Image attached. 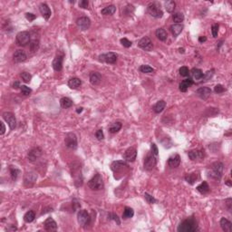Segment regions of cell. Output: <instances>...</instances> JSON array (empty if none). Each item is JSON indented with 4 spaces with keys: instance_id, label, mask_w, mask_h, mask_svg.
I'll return each instance as SVG.
<instances>
[{
    "instance_id": "6da1fadb",
    "label": "cell",
    "mask_w": 232,
    "mask_h": 232,
    "mask_svg": "<svg viewBox=\"0 0 232 232\" xmlns=\"http://www.w3.org/2000/svg\"><path fill=\"white\" fill-rule=\"evenodd\" d=\"M196 230H198V224L192 217L183 220L178 227L179 232H194Z\"/></svg>"
},
{
    "instance_id": "7a4b0ae2",
    "label": "cell",
    "mask_w": 232,
    "mask_h": 232,
    "mask_svg": "<svg viewBox=\"0 0 232 232\" xmlns=\"http://www.w3.org/2000/svg\"><path fill=\"white\" fill-rule=\"evenodd\" d=\"M223 170L224 165L222 162H214L213 164H211V166H209V172H208L209 177L211 178V179L219 181L222 177Z\"/></svg>"
},
{
    "instance_id": "3957f363",
    "label": "cell",
    "mask_w": 232,
    "mask_h": 232,
    "mask_svg": "<svg viewBox=\"0 0 232 232\" xmlns=\"http://www.w3.org/2000/svg\"><path fill=\"white\" fill-rule=\"evenodd\" d=\"M148 13L154 18H162L163 16V12L161 8V5L160 3L158 2H153V3H151L149 6H148V8H147Z\"/></svg>"
},
{
    "instance_id": "277c9868",
    "label": "cell",
    "mask_w": 232,
    "mask_h": 232,
    "mask_svg": "<svg viewBox=\"0 0 232 232\" xmlns=\"http://www.w3.org/2000/svg\"><path fill=\"white\" fill-rule=\"evenodd\" d=\"M89 188L93 190H100L103 188V181L100 174L95 175L90 181H88Z\"/></svg>"
},
{
    "instance_id": "5b68a950",
    "label": "cell",
    "mask_w": 232,
    "mask_h": 232,
    "mask_svg": "<svg viewBox=\"0 0 232 232\" xmlns=\"http://www.w3.org/2000/svg\"><path fill=\"white\" fill-rule=\"evenodd\" d=\"M30 38H31V35L29 34V32L22 31L17 34L16 41L19 46H26V45H27V44H30V42H31Z\"/></svg>"
},
{
    "instance_id": "8992f818",
    "label": "cell",
    "mask_w": 232,
    "mask_h": 232,
    "mask_svg": "<svg viewBox=\"0 0 232 232\" xmlns=\"http://www.w3.org/2000/svg\"><path fill=\"white\" fill-rule=\"evenodd\" d=\"M64 143L65 146L71 149V150H75L77 148L78 142H77V137L75 133L73 132H69L65 135L64 138Z\"/></svg>"
},
{
    "instance_id": "52a82bcc",
    "label": "cell",
    "mask_w": 232,
    "mask_h": 232,
    "mask_svg": "<svg viewBox=\"0 0 232 232\" xmlns=\"http://www.w3.org/2000/svg\"><path fill=\"white\" fill-rule=\"evenodd\" d=\"M157 164V159L154 154L148 153L146 157L144 158V162H143V168L146 171H152Z\"/></svg>"
},
{
    "instance_id": "ba28073f",
    "label": "cell",
    "mask_w": 232,
    "mask_h": 232,
    "mask_svg": "<svg viewBox=\"0 0 232 232\" xmlns=\"http://www.w3.org/2000/svg\"><path fill=\"white\" fill-rule=\"evenodd\" d=\"M77 219L82 227H86L91 222V216L86 209H81L77 214Z\"/></svg>"
},
{
    "instance_id": "9c48e42d",
    "label": "cell",
    "mask_w": 232,
    "mask_h": 232,
    "mask_svg": "<svg viewBox=\"0 0 232 232\" xmlns=\"http://www.w3.org/2000/svg\"><path fill=\"white\" fill-rule=\"evenodd\" d=\"M118 58V54L113 53V52H110V53H106V54H103L101 55H99V60L102 62H105L107 64H115Z\"/></svg>"
},
{
    "instance_id": "30bf717a",
    "label": "cell",
    "mask_w": 232,
    "mask_h": 232,
    "mask_svg": "<svg viewBox=\"0 0 232 232\" xmlns=\"http://www.w3.org/2000/svg\"><path fill=\"white\" fill-rule=\"evenodd\" d=\"M138 46L140 48H142L144 51H152L153 48V44L152 42V40L148 37V36H144L142 37L139 42H138Z\"/></svg>"
},
{
    "instance_id": "8fae6325",
    "label": "cell",
    "mask_w": 232,
    "mask_h": 232,
    "mask_svg": "<svg viewBox=\"0 0 232 232\" xmlns=\"http://www.w3.org/2000/svg\"><path fill=\"white\" fill-rule=\"evenodd\" d=\"M42 155V149L39 147H34L33 149H31L28 153H27V159L29 162H34L36 160H38Z\"/></svg>"
},
{
    "instance_id": "7c38bea8",
    "label": "cell",
    "mask_w": 232,
    "mask_h": 232,
    "mask_svg": "<svg viewBox=\"0 0 232 232\" xmlns=\"http://www.w3.org/2000/svg\"><path fill=\"white\" fill-rule=\"evenodd\" d=\"M136 157H137V151L134 147L128 148L123 154V159L127 162H133L136 160Z\"/></svg>"
},
{
    "instance_id": "4fadbf2b",
    "label": "cell",
    "mask_w": 232,
    "mask_h": 232,
    "mask_svg": "<svg viewBox=\"0 0 232 232\" xmlns=\"http://www.w3.org/2000/svg\"><path fill=\"white\" fill-rule=\"evenodd\" d=\"M3 118L8 124L9 128L11 130H14L17 126V120L15 117V114L10 112H6L3 113Z\"/></svg>"
},
{
    "instance_id": "5bb4252c",
    "label": "cell",
    "mask_w": 232,
    "mask_h": 232,
    "mask_svg": "<svg viewBox=\"0 0 232 232\" xmlns=\"http://www.w3.org/2000/svg\"><path fill=\"white\" fill-rule=\"evenodd\" d=\"M76 25L77 26L83 31H85L87 29L90 28L91 26V20L90 18L87 17H79L77 20H76Z\"/></svg>"
},
{
    "instance_id": "9a60e30c",
    "label": "cell",
    "mask_w": 232,
    "mask_h": 232,
    "mask_svg": "<svg viewBox=\"0 0 232 232\" xmlns=\"http://www.w3.org/2000/svg\"><path fill=\"white\" fill-rule=\"evenodd\" d=\"M37 180V174L34 172H26L24 177V182L26 186H32Z\"/></svg>"
},
{
    "instance_id": "2e32d148",
    "label": "cell",
    "mask_w": 232,
    "mask_h": 232,
    "mask_svg": "<svg viewBox=\"0 0 232 232\" xmlns=\"http://www.w3.org/2000/svg\"><path fill=\"white\" fill-rule=\"evenodd\" d=\"M196 95H198L200 99L206 100L211 95V89L209 88V87H206V86L199 87L198 90L196 91Z\"/></svg>"
},
{
    "instance_id": "e0dca14e",
    "label": "cell",
    "mask_w": 232,
    "mask_h": 232,
    "mask_svg": "<svg viewBox=\"0 0 232 232\" xmlns=\"http://www.w3.org/2000/svg\"><path fill=\"white\" fill-rule=\"evenodd\" d=\"M188 155H189V158L191 161H198V160H202L204 158L205 153L201 150H192L188 152Z\"/></svg>"
},
{
    "instance_id": "ac0fdd59",
    "label": "cell",
    "mask_w": 232,
    "mask_h": 232,
    "mask_svg": "<svg viewBox=\"0 0 232 232\" xmlns=\"http://www.w3.org/2000/svg\"><path fill=\"white\" fill-rule=\"evenodd\" d=\"M63 60H64V55L63 54H57L54 59L53 61V68L56 72H60L63 69Z\"/></svg>"
},
{
    "instance_id": "d6986e66",
    "label": "cell",
    "mask_w": 232,
    "mask_h": 232,
    "mask_svg": "<svg viewBox=\"0 0 232 232\" xmlns=\"http://www.w3.org/2000/svg\"><path fill=\"white\" fill-rule=\"evenodd\" d=\"M27 58V55H26V52L24 50H21V49H18L17 51L14 53V55H13V60L15 61L16 63H22V62H25Z\"/></svg>"
},
{
    "instance_id": "ffe728a7",
    "label": "cell",
    "mask_w": 232,
    "mask_h": 232,
    "mask_svg": "<svg viewBox=\"0 0 232 232\" xmlns=\"http://www.w3.org/2000/svg\"><path fill=\"white\" fill-rule=\"evenodd\" d=\"M44 228L47 231H54V230L57 229V224L54 220L53 218H48L44 222Z\"/></svg>"
},
{
    "instance_id": "44dd1931",
    "label": "cell",
    "mask_w": 232,
    "mask_h": 232,
    "mask_svg": "<svg viewBox=\"0 0 232 232\" xmlns=\"http://www.w3.org/2000/svg\"><path fill=\"white\" fill-rule=\"evenodd\" d=\"M190 75H191V80L194 82H200L201 80H203L204 77V74L202 73V71L200 69L193 68L190 71Z\"/></svg>"
},
{
    "instance_id": "7402d4cb",
    "label": "cell",
    "mask_w": 232,
    "mask_h": 232,
    "mask_svg": "<svg viewBox=\"0 0 232 232\" xmlns=\"http://www.w3.org/2000/svg\"><path fill=\"white\" fill-rule=\"evenodd\" d=\"M39 11H40V13L42 14V16H43L45 20H48L50 18V17H51V9H50V8L46 4H44V3L41 4L39 6Z\"/></svg>"
},
{
    "instance_id": "603a6c76",
    "label": "cell",
    "mask_w": 232,
    "mask_h": 232,
    "mask_svg": "<svg viewBox=\"0 0 232 232\" xmlns=\"http://www.w3.org/2000/svg\"><path fill=\"white\" fill-rule=\"evenodd\" d=\"M89 80L93 85H97L102 81V75L98 72H91L89 75Z\"/></svg>"
},
{
    "instance_id": "cb8c5ba5",
    "label": "cell",
    "mask_w": 232,
    "mask_h": 232,
    "mask_svg": "<svg viewBox=\"0 0 232 232\" xmlns=\"http://www.w3.org/2000/svg\"><path fill=\"white\" fill-rule=\"evenodd\" d=\"M180 164H181V157H180V155H172L168 160V165L171 168H177Z\"/></svg>"
},
{
    "instance_id": "d4e9b609",
    "label": "cell",
    "mask_w": 232,
    "mask_h": 232,
    "mask_svg": "<svg viewBox=\"0 0 232 232\" xmlns=\"http://www.w3.org/2000/svg\"><path fill=\"white\" fill-rule=\"evenodd\" d=\"M193 84H194V82L191 80V78H188V79L183 80L181 84H180V85H179L180 91H181V92H183V93L187 92V90H188L189 87L192 85Z\"/></svg>"
},
{
    "instance_id": "484cf974",
    "label": "cell",
    "mask_w": 232,
    "mask_h": 232,
    "mask_svg": "<svg viewBox=\"0 0 232 232\" xmlns=\"http://www.w3.org/2000/svg\"><path fill=\"white\" fill-rule=\"evenodd\" d=\"M111 168H112V170L114 172H118L121 171V170H123L124 168H128V164L124 162H120V161L119 162H114L112 163Z\"/></svg>"
},
{
    "instance_id": "4316f807",
    "label": "cell",
    "mask_w": 232,
    "mask_h": 232,
    "mask_svg": "<svg viewBox=\"0 0 232 232\" xmlns=\"http://www.w3.org/2000/svg\"><path fill=\"white\" fill-rule=\"evenodd\" d=\"M183 27H184V26H183L182 24H173V25L171 26L170 29H171V32H172V34H173V36L176 37V36H178V35L182 32Z\"/></svg>"
},
{
    "instance_id": "83f0119b",
    "label": "cell",
    "mask_w": 232,
    "mask_h": 232,
    "mask_svg": "<svg viewBox=\"0 0 232 232\" xmlns=\"http://www.w3.org/2000/svg\"><path fill=\"white\" fill-rule=\"evenodd\" d=\"M220 227H221V229H223L224 231L226 232H230L232 229V224L231 222L229 221V220H228L227 219H225V218H222L221 219H220Z\"/></svg>"
},
{
    "instance_id": "f1b7e54d",
    "label": "cell",
    "mask_w": 232,
    "mask_h": 232,
    "mask_svg": "<svg viewBox=\"0 0 232 232\" xmlns=\"http://www.w3.org/2000/svg\"><path fill=\"white\" fill-rule=\"evenodd\" d=\"M82 85V81L77 77L71 78L68 81V86L71 89H78Z\"/></svg>"
},
{
    "instance_id": "f546056e",
    "label": "cell",
    "mask_w": 232,
    "mask_h": 232,
    "mask_svg": "<svg viewBox=\"0 0 232 232\" xmlns=\"http://www.w3.org/2000/svg\"><path fill=\"white\" fill-rule=\"evenodd\" d=\"M155 34L160 41H166V39L168 38V34L163 28H158L155 32Z\"/></svg>"
},
{
    "instance_id": "4dcf8cb0",
    "label": "cell",
    "mask_w": 232,
    "mask_h": 232,
    "mask_svg": "<svg viewBox=\"0 0 232 232\" xmlns=\"http://www.w3.org/2000/svg\"><path fill=\"white\" fill-rule=\"evenodd\" d=\"M115 11H116L115 6L111 5V6H108V7H106V8L102 9L101 14L103 15V16H112V15H113L115 13Z\"/></svg>"
},
{
    "instance_id": "1f68e13d",
    "label": "cell",
    "mask_w": 232,
    "mask_h": 232,
    "mask_svg": "<svg viewBox=\"0 0 232 232\" xmlns=\"http://www.w3.org/2000/svg\"><path fill=\"white\" fill-rule=\"evenodd\" d=\"M165 107H166V103L163 100H161L155 103V105L153 106V111L156 113H161L165 109Z\"/></svg>"
},
{
    "instance_id": "d6a6232c",
    "label": "cell",
    "mask_w": 232,
    "mask_h": 232,
    "mask_svg": "<svg viewBox=\"0 0 232 232\" xmlns=\"http://www.w3.org/2000/svg\"><path fill=\"white\" fill-rule=\"evenodd\" d=\"M198 179V174L196 172H193V173H189L188 175L185 176V181H187L189 184L192 185L195 183V181Z\"/></svg>"
},
{
    "instance_id": "836d02e7",
    "label": "cell",
    "mask_w": 232,
    "mask_h": 232,
    "mask_svg": "<svg viewBox=\"0 0 232 232\" xmlns=\"http://www.w3.org/2000/svg\"><path fill=\"white\" fill-rule=\"evenodd\" d=\"M60 105L64 109H68L73 105V101L68 97H63L60 100Z\"/></svg>"
},
{
    "instance_id": "e575fe53",
    "label": "cell",
    "mask_w": 232,
    "mask_h": 232,
    "mask_svg": "<svg viewBox=\"0 0 232 232\" xmlns=\"http://www.w3.org/2000/svg\"><path fill=\"white\" fill-rule=\"evenodd\" d=\"M197 190L201 194H207L209 191V187L207 183V181H203L197 187Z\"/></svg>"
},
{
    "instance_id": "d590c367",
    "label": "cell",
    "mask_w": 232,
    "mask_h": 232,
    "mask_svg": "<svg viewBox=\"0 0 232 232\" xmlns=\"http://www.w3.org/2000/svg\"><path fill=\"white\" fill-rule=\"evenodd\" d=\"M121 126H122V124L121 123L120 121H115V122H113V123H112L110 125L109 131L111 133H116V132H118L121 129Z\"/></svg>"
},
{
    "instance_id": "8d00e7d4",
    "label": "cell",
    "mask_w": 232,
    "mask_h": 232,
    "mask_svg": "<svg viewBox=\"0 0 232 232\" xmlns=\"http://www.w3.org/2000/svg\"><path fill=\"white\" fill-rule=\"evenodd\" d=\"M39 46H40L39 41L36 40V39L31 40V42L29 44V49H30V51L32 52V53H35V52L38 51Z\"/></svg>"
},
{
    "instance_id": "74e56055",
    "label": "cell",
    "mask_w": 232,
    "mask_h": 232,
    "mask_svg": "<svg viewBox=\"0 0 232 232\" xmlns=\"http://www.w3.org/2000/svg\"><path fill=\"white\" fill-rule=\"evenodd\" d=\"M34 218H35V213L33 210H29L27 211L25 216H24V220L27 222V223H30L32 221H34Z\"/></svg>"
},
{
    "instance_id": "f35d334b",
    "label": "cell",
    "mask_w": 232,
    "mask_h": 232,
    "mask_svg": "<svg viewBox=\"0 0 232 232\" xmlns=\"http://www.w3.org/2000/svg\"><path fill=\"white\" fill-rule=\"evenodd\" d=\"M172 19L176 24H181V22H183V20H184V15L181 12L174 13L172 15Z\"/></svg>"
},
{
    "instance_id": "ab89813d",
    "label": "cell",
    "mask_w": 232,
    "mask_h": 232,
    "mask_svg": "<svg viewBox=\"0 0 232 232\" xmlns=\"http://www.w3.org/2000/svg\"><path fill=\"white\" fill-rule=\"evenodd\" d=\"M134 215V211L130 207H125L124 208V211H123V214H122V218L123 219H131L132 218Z\"/></svg>"
},
{
    "instance_id": "60d3db41",
    "label": "cell",
    "mask_w": 232,
    "mask_h": 232,
    "mask_svg": "<svg viewBox=\"0 0 232 232\" xmlns=\"http://www.w3.org/2000/svg\"><path fill=\"white\" fill-rule=\"evenodd\" d=\"M175 7H176V4L172 0L167 1L165 3V8H166V11L169 12V13H172L174 11V9H175Z\"/></svg>"
},
{
    "instance_id": "b9f144b4",
    "label": "cell",
    "mask_w": 232,
    "mask_h": 232,
    "mask_svg": "<svg viewBox=\"0 0 232 232\" xmlns=\"http://www.w3.org/2000/svg\"><path fill=\"white\" fill-rule=\"evenodd\" d=\"M10 173H11V178L13 181H16L18 177V174L20 173L19 170L17 169L16 167H13V166H10Z\"/></svg>"
},
{
    "instance_id": "7bdbcfd3",
    "label": "cell",
    "mask_w": 232,
    "mask_h": 232,
    "mask_svg": "<svg viewBox=\"0 0 232 232\" xmlns=\"http://www.w3.org/2000/svg\"><path fill=\"white\" fill-rule=\"evenodd\" d=\"M140 71L143 74H152L154 72V69L152 67H151L150 65H147V64H143L140 67Z\"/></svg>"
},
{
    "instance_id": "ee69618b",
    "label": "cell",
    "mask_w": 232,
    "mask_h": 232,
    "mask_svg": "<svg viewBox=\"0 0 232 232\" xmlns=\"http://www.w3.org/2000/svg\"><path fill=\"white\" fill-rule=\"evenodd\" d=\"M20 91H21V94L25 95V96H28V95H31V93H32V90L26 85L20 86Z\"/></svg>"
},
{
    "instance_id": "f6af8a7d",
    "label": "cell",
    "mask_w": 232,
    "mask_h": 232,
    "mask_svg": "<svg viewBox=\"0 0 232 232\" xmlns=\"http://www.w3.org/2000/svg\"><path fill=\"white\" fill-rule=\"evenodd\" d=\"M20 76H21L22 80L25 83H29L31 81V79H32V75L29 73H27V72H22L21 75H20Z\"/></svg>"
},
{
    "instance_id": "bcb514c9",
    "label": "cell",
    "mask_w": 232,
    "mask_h": 232,
    "mask_svg": "<svg viewBox=\"0 0 232 232\" xmlns=\"http://www.w3.org/2000/svg\"><path fill=\"white\" fill-rule=\"evenodd\" d=\"M144 198H145L146 201L149 204H154V203L157 202V199L154 197H152V195H150L149 193H147V192L144 194Z\"/></svg>"
},
{
    "instance_id": "7dc6e473",
    "label": "cell",
    "mask_w": 232,
    "mask_h": 232,
    "mask_svg": "<svg viewBox=\"0 0 232 232\" xmlns=\"http://www.w3.org/2000/svg\"><path fill=\"white\" fill-rule=\"evenodd\" d=\"M179 72H180V75H181V76H183V77H186V76H188L189 75V70L187 66H182V67H181L180 70H179Z\"/></svg>"
},
{
    "instance_id": "c3c4849f",
    "label": "cell",
    "mask_w": 232,
    "mask_h": 232,
    "mask_svg": "<svg viewBox=\"0 0 232 232\" xmlns=\"http://www.w3.org/2000/svg\"><path fill=\"white\" fill-rule=\"evenodd\" d=\"M225 91H226V88L221 85H217L214 88V92L216 94H222Z\"/></svg>"
},
{
    "instance_id": "681fc988",
    "label": "cell",
    "mask_w": 232,
    "mask_h": 232,
    "mask_svg": "<svg viewBox=\"0 0 232 232\" xmlns=\"http://www.w3.org/2000/svg\"><path fill=\"white\" fill-rule=\"evenodd\" d=\"M121 44L124 47H126V48H129V47L131 46V44H132V43H131L130 40H128L127 38H121Z\"/></svg>"
},
{
    "instance_id": "f907efd6",
    "label": "cell",
    "mask_w": 232,
    "mask_h": 232,
    "mask_svg": "<svg viewBox=\"0 0 232 232\" xmlns=\"http://www.w3.org/2000/svg\"><path fill=\"white\" fill-rule=\"evenodd\" d=\"M219 25L218 24H214L211 26V33H212V36L213 37H217L218 36V33H219Z\"/></svg>"
},
{
    "instance_id": "816d5d0a",
    "label": "cell",
    "mask_w": 232,
    "mask_h": 232,
    "mask_svg": "<svg viewBox=\"0 0 232 232\" xmlns=\"http://www.w3.org/2000/svg\"><path fill=\"white\" fill-rule=\"evenodd\" d=\"M108 217H109V219H110V220H114L115 222H117L118 225H120L121 224L120 219H119V217L116 215V214H114V213H110V214L108 215Z\"/></svg>"
},
{
    "instance_id": "f5cc1de1",
    "label": "cell",
    "mask_w": 232,
    "mask_h": 232,
    "mask_svg": "<svg viewBox=\"0 0 232 232\" xmlns=\"http://www.w3.org/2000/svg\"><path fill=\"white\" fill-rule=\"evenodd\" d=\"M95 136H96V138H97V140H99V141H102V140H103V138H104V134H103V130H98V131H96V133H95Z\"/></svg>"
},
{
    "instance_id": "db71d44e",
    "label": "cell",
    "mask_w": 232,
    "mask_h": 232,
    "mask_svg": "<svg viewBox=\"0 0 232 232\" xmlns=\"http://www.w3.org/2000/svg\"><path fill=\"white\" fill-rule=\"evenodd\" d=\"M151 152H152V154H154L155 156H157V155H158L159 151H158V148H157V146H156V144H155V143H152V144H151Z\"/></svg>"
},
{
    "instance_id": "11a10c76",
    "label": "cell",
    "mask_w": 232,
    "mask_h": 232,
    "mask_svg": "<svg viewBox=\"0 0 232 232\" xmlns=\"http://www.w3.org/2000/svg\"><path fill=\"white\" fill-rule=\"evenodd\" d=\"M26 18L29 22H32V21H34V19L36 18V16L34 15V14H32V13H26Z\"/></svg>"
},
{
    "instance_id": "9f6ffc18",
    "label": "cell",
    "mask_w": 232,
    "mask_h": 232,
    "mask_svg": "<svg viewBox=\"0 0 232 232\" xmlns=\"http://www.w3.org/2000/svg\"><path fill=\"white\" fill-rule=\"evenodd\" d=\"M88 5H89V2L87 0H82V1L79 2V7L81 8H87Z\"/></svg>"
},
{
    "instance_id": "6f0895ef",
    "label": "cell",
    "mask_w": 232,
    "mask_h": 232,
    "mask_svg": "<svg viewBox=\"0 0 232 232\" xmlns=\"http://www.w3.org/2000/svg\"><path fill=\"white\" fill-rule=\"evenodd\" d=\"M213 70H211V71H208L206 73V75H204V77H203V79H205V80H209V78H211L212 77V75H213Z\"/></svg>"
},
{
    "instance_id": "680465c9",
    "label": "cell",
    "mask_w": 232,
    "mask_h": 232,
    "mask_svg": "<svg viewBox=\"0 0 232 232\" xmlns=\"http://www.w3.org/2000/svg\"><path fill=\"white\" fill-rule=\"evenodd\" d=\"M0 125H1V131H0V134L3 135V134L5 133V131H6V126H5V124H4L3 121H0Z\"/></svg>"
},
{
    "instance_id": "91938a15",
    "label": "cell",
    "mask_w": 232,
    "mask_h": 232,
    "mask_svg": "<svg viewBox=\"0 0 232 232\" xmlns=\"http://www.w3.org/2000/svg\"><path fill=\"white\" fill-rule=\"evenodd\" d=\"M20 84H19V82L18 81H16L13 85H12V87L13 88H15V89H17V88H20Z\"/></svg>"
},
{
    "instance_id": "94428289",
    "label": "cell",
    "mask_w": 232,
    "mask_h": 232,
    "mask_svg": "<svg viewBox=\"0 0 232 232\" xmlns=\"http://www.w3.org/2000/svg\"><path fill=\"white\" fill-rule=\"evenodd\" d=\"M207 41V37L206 36H199L198 37V42L199 43H204Z\"/></svg>"
},
{
    "instance_id": "6125c7cd",
    "label": "cell",
    "mask_w": 232,
    "mask_h": 232,
    "mask_svg": "<svg viewBox=\"0 0 232 232\" xmlns=\"http://www.w3.org/2000/svg\"><path fill=\"white\" fill-rule=\"evenodd\" d=\"M226 202H227V205H228V207H229V209L230 210V209H231V207H230L231 206V198H228Z\"/></svg>"
},
{
    "instance_id": "be15d7a7",
    "label": "cell",
    "mask_w": 232,
    "mask_h": 232,
    "mask_svg": "<svg viewBox=\"0 0 232 232\" xmlns=\"http://www.w3.org/2000/svg\"><path fill=\"white\" fill-rule=\"evenodd\" d=\"M226 185H228V186H229V187H231V182H230V181H226Z\"/></svg>"
},
{
    "instance_id": "e7e4bbea",
    "label": "cell",
    "mask_w": 232,
    "mask_h": 232,
    "mask_svg": "<svg viewBox=\"0 0 232 232\" xmlns=\"http://www.w3.org/2000/svg\"><path fill=\"white\" fill-rule=\"evenodd\" d=\"M83 112V108H82V107H80V108H77V110H76V112H78V113H79V112Z\"/></svg>"
},
{
    "instance_id": "03108f58",
    "label": "cell",
    "mask_w": 232,
    "mask_h": 232,
    "mask_svg": "<svg viewBox=\"0 0 232 232\" xmlns=\"http://www.w3.org/2000/svg\"><path fill=\"white\" fill-rule=\"evenodd\" d=\"M179 50H180V52H181V53H184V49H181V48H180Z\"/></svg>"
}]
</instances>
